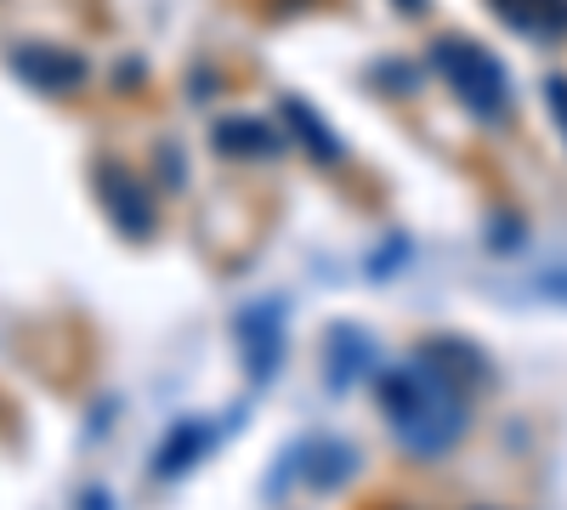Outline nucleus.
<instances>
[{
	"instance_id": "4468645a",
	"label": "nucleus",
	"mask_w": 567,
	"mask_h": 510,
	"mask_svg": "<svg viewBox=\"0 0 567 510\" xmlns=\"http://www.w3.org/2000/svg\"><path fill=\"white\" fill-rule=\"evenodd\" d=\"M142 80V63H120V91H131Z\"/></svg>"
},
{
	"instance_id": "f03ea898",
	"label": "nucleus",
	"mask_w": 567,
	"mask_h": 510,
	"mask_svg": "<svg viewBox=\"0 0 567 510\" xmlns=\"http://www.w3.org/2000/svg\"><path fill=\"white\" fill-rule=\"evenodd\" d=\"M432 63L477 119H505L511 114V80H505V63L488 52V45L465 40V34H443V40H432Z\"/></svg>"
},
{
	"instance_id": "9d476101",
	"label": "nucleus",
	"mask_w": 567,
	"mask_h": 510,
	"mask_svg": "<svg viewBox=\"0 0 567 510\" xmlns=\"http://www.w3.org/2000/svg\"><path fill=\"white\" fill-rule=\"evenodd\" d=\"M210 448V426H199V420H187V426H171V437H165V448L154 454V477H176V471H187L194 459Z\"/></svg>"
},
{
	"instance_id": "0eeeda50",
	"label": "nucleus",
	"mask_w": 567,
	"mask_h": 510,
	"mask_svg": "<svg viewBox=\"0 0 567 510\" xmlns=\"http://www.w3.org/2000/svg\"><path fill=\"white\" fill-rule=\"evenodd\" d=\"M488 7L528 40H556L567 34V0H488Z\"/></svg>"
},
{
	"instance_id": "7ed1b4c3",
	"label": "nucleus",
	"mask_w": 567,
	"mask_h": 510,
	"mask_svg": "<svg viewBox=\"0 0 567 510\" xmlns=\"http://www.w3.org/2000/svg\"><path fill=\"white\" fill-rule=\"evenodd\" d=\"M91 188H97V199H103V210L114 216V227L125 239H154V199H148V188L120 165V159H97V170H91Z\"/></svg>"
},
{
	"instance_id": "1a4fd4ad",
	"label": "nucleus",
	"mask_w": 567,
	"mask_h": 510,
	"mask_svg": "<svg viewBox=\"0 0 567 510\" xmlns=\"http://www.w3.org/2000/svg\"><path fill=\"white\" fill-rule=\"evenodd\" d=\"M420 357L432 363L437 375H449L454 386H477V381L488 375V363H483L477 352H471L465 341H425V346H420Z\"/></svg>"
},
{
	"instance_id": "9b49d317",
	"label": "nucleus",
	"mask_w": 567,
	"mask_h": 510,
	"mask_svg": "<svg viewBox=\"0 0 567 510\" xmlns=\"http://www.w3.org/2000/svg\"><path fill=\"white\" fill-rule=\"evenodd\" d=\"M352 471H358V454H352L347 443L318 437V443L307 448V477H312V488H341Z\"/></svg>"
},
{
	"instance_id": "dca6fc26",
	"label": "nucleus",
	"mask_w": 567,
	"mask_h": 510,
	"mask_svg": "<svg viewBox=\"0 0 567 510\" xmlns=\"http://www.w3.org/2000/svg\"><path fill=\"white\" fill-rule=\"evenodd\" d=\"M386 510H398V504H386Z\"/></svg>"
},
{
	"instance_id": "6e6552de",
	"label": "nucleus",
	"mask_w": 567,
	"mask_h": 510,
	"mask_svg": "<svg viewBox=\"0 0 567 510\" xmlns=\"http://www.w3.org/2000/svg\"><path fill=\"white\" fill-rule=\"evenodd\" d=\"M278 114H284V125H290V131L301 136V148H307L318 165H341V143H336V131L323 125V114H318V108H307L301 97H284V103H278Z\"/></svg>"
},
{
	"instance_id": "f8f14e48",
	"label": "nucleus",
	"mask_w": 567,
	"mask_h": 510,
	"mask_svg": "<svg viewBox=\"0 0 567 510\" xmlns=\"http://www.w3.org/2000/svg\"><path fill=\"white\" fill-rule=\"evenodd\" d=\"M363 363H369V335H358V330H347V323H341V330L329 335V381L352 386V375H358Z\"/></svg>"
},
{
	"instance_id": "20e7f679",
	"label": "nucleus",
	"mask_w": 567,
	"mask_h": 510,
	"mask_svg": "<svg viewBox=\"0 0 567 510\" xmlns=\"http://www.w3.org/2000/svg\"><path fill=\"white\" fill-rule=\"evenodd\" d=\"M12 74H23V85L45 91V97H69V91L85 85L91 63L80 52H69V45H18L12 52Z\"/></svg>"
},
{
	"instance_id": "f257e3e1",
	"label": "nucleus",
	"mask_w": 567,
	"mask_h": 510,
	"mask_svg": "<svg viewBox=\"0 0 567 510\" xmlns=\"http://www.w3.org/2000/svg\"><path fill=\"white\" fill-rule=\"evenodd\" d=\"M381 408L398 431V443L420 459L449 454L465 431V386H454L449 375H437L425 357L381 375Z\"/></svg>"
},
{
	"instance_id": "423d86ee",
	"label": "nucleus",
	"mask_w": 567,
	"mask_h": 510,
	"mask_svg": "<svg viewBox=\"0 0 567 510\" xmlns=\"http://www.w3.org/2000/svg\"><path fill=\"white\" fill-rule=\"evenodd\" d=\"M210 143H216V154H227V159H278V131L267 125V119H256V114H227V119H216L210 125Z\"/></svg>"
},
{
	"instance_id": "39448f33",
	"label": "nucleus",
	"mask_w": 567,
	"mask_h": 510,
	"mask_svg": "<svg viewBox=\"0 0 567 510\" xmlns=\"http://www.w3.org/2000/svg\"><path fill=\"white\" fill-rule=\"evenodd\" d=\"M239 341H245V368H250V381L261 386L272 368H278V357H284V330H278V306L272 301H261V306H245L239 312Z\"/></svg>"
},
{
	"instance_id": "2eb2a0df",
	"label": "nucleus",
	"mask_w": 567,
	"mask_h": 510,
	"mask_svg": "<svg viewBox=\"0 0 567 510\" xmlns=\"http://www.w3.org/2000/svg\"><path fill=\"white\" fill-rule=\"evenodd\" d=\"M398 7H409V12H420V7H425V0H398Z\"/></svg>"
},
{
	"instance_id": "ddd939ff",
	"label": "nucleus",
	"mask_w": 567,
	"mask_h": 510,
	"mask_svg": "<svg viewBox=\"0 0 567 510\" xmlns=\"http://www.w3.org/2000/svg\"><path fill=\"white\" fill-rule=\"evenodd\" d=\"M545 103H550V114H556V131L567 136V80H561V74L545 80Z\"/></svg>"
}]
</instances>
